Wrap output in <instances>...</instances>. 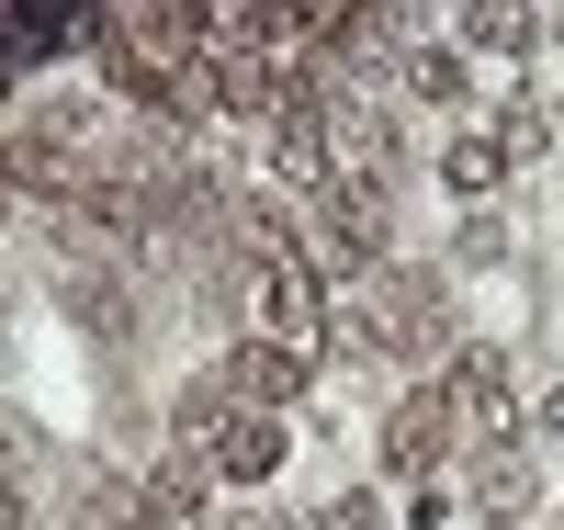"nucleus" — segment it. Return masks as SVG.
I'll list each match as a JSON object with an SVG mask.
<instances>
[{
  "mask_svg": "<svg viewBox=\"0 0 564 530\" xmlns=\"http://www.w3.org/2000/svg\"><path fill=\"white\" fill-rule=\"evenodd\" d=\"M316 226H327V260H339V271H384V226H395V204H384V181L339 170V181L316 192Z\"/></svg>",
  "mask_w": 564,
  "mask_h": 530,
  "instance_id": "f257e3e1",
  "label": "nucleus"
},
{
  "mask_svg": "<svg viewBox=\"0 0 564 530\" xmlns=\"http://www.w3.org/2000/svg\"><path fill=\"white\" fill-rule=\"evenodd\" d=\"M204 383H215L226 407H260V418H282V407H294L305 383H316V350H282V339H249V350H226V361H215Z\"/></svg>",
  "mask_w": 564,
  "mask_h": 530,
  "instance_id": "f03ea898",
  "label": "nucleus"
},
{
  "mask_svg": "<svg viewBox=\"0 0 564 530\" xmlns=\"http://www.w3.org/2000/svg\"><path fill=\"white\" fill-rule=\"evenodd\" d=\"M463 441V418H452V383H417V396L384 418V474H441Z\"/></svg>",
  "mask_w": 564,
  "mask_h": 530,
  "instance_id": "7ed1b4c3",
  "label": "nucleus"
},
{
  "mask_svg": "<svg viewBox=\"0 0 564 530\" xmlns=\"http://www.w3.org/2000/svg\"><path fill=\"white\" fill-rule=\"evenodd\" d=\"M294 452L282 441V418H260V407H226L215 429H204V463H215V486H260V474Z\"/></svg>",
  "mask_w": 564,
  "mask_h": 530,
  "instance_id": "20e7f679",
  "label": "nucleus"
},
{
  "mask_svg": "<svg viewBox=\"0 0 564 530\" xmlns=\"http://www.w3.org/2000/svg\"><path fill=\"white\" fill-rule=\"evenodd\" d=\"M204 486H215V463H204V441H170V452L148 463V486H135V508H148L159 530H193Z\"/></svg>",
  "mask_w": 564,
  "mask_h": 530,
  "instance_id": "39448f33",
  "label": "nucleus"
},
{
  "mask_svg": "<svg viewBox=\"0 0 564 530\" xmlns=\"http://www.w3.org/2000/svg\"><path fill=\"white\" fill-rule=\"evenodd\" d=\"M452 418L486 429V441L520 429V396H508V361H497V350H463V361H452Z\"/></svg>",
  "mask_w": 564,
  "mask_h": 530,
  "instance_id": "423d86ee",
  "label": "nucleus"
},
{
  "mask_svg": "<svg viewBox=\"0 0 564 530\" xmlns=\"http://www.w3.org/2000/svg\"><path fill=\"white\" fill-rule=\"evenodd\" d=\"M406 90H417V102H463V57L417 45V57H406Z\"/></svg>",
  "mask_w": 564,
  "mask_h": 530,
  "instance_id": "0eeeda50",
  "label": "nucleus"
},
{
  "mask_svg": "<svg viewBox=\"0 0 564 530\" xmlns=\"http://www.w3.org/2000/svg\"><path fill=\"white\" fill-rule=\"evenodd\" d=\"M475 497H486V508H520V497H531V463H520V452H486Z\"/></svg>",
  "mask_w": 564,
  "mask_h": 530,
  "instance_id": "6e6552de",
  "label": "nucleus"
},
{
  "mask_svg": "<svg viewBox=\"0 0 564 530\" xmlns=\"http://www.w3.org/2000/svg\"><path fill=\"white\" fill-rule=\"evenodd\" d=\"M463 34H475V45H520L531 23H520V12H463Z\"/></svg>",
  "mask_w": 564,
  "mask_h": 530,
  "instance_id": "1a4fd4ad",
  "label": "nucleus"
},
{
  "mask_svg": "<svg viewBox=\"0 0 564 530\" xmlns=\"http://www.w3.org/2000/svg\"><path fill=\"white\" fill-rule=\"evenodd\" d=\"M305 530H372V497H327V519H305Z\"/></svg>",
  "mask_w": 564,
  "mask_h": 530,
  "instance_id": "9d476101",
  "label": "nucleus"
},
{
  "mask_svg": "<svg viewBox=\"0 0 564 530\" xmlns=\"http://www.w3.org/2000/svg\"><path fill=\"white\" fill-rule=\"evenodd\" d=\"M238 530H305V519H282V508H249V519H238Z\"/></svg>",
  "mask_w": 564,
  "mask_h": 530,
  "instance_id": "9b49d317",
  "label": "nucleus"
}]
</instances>
